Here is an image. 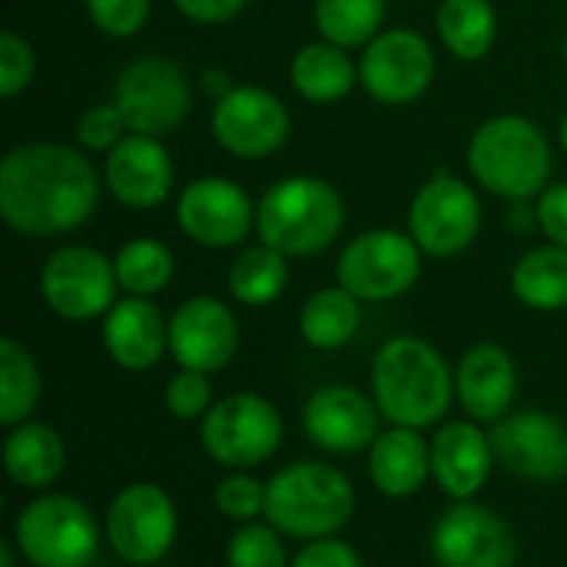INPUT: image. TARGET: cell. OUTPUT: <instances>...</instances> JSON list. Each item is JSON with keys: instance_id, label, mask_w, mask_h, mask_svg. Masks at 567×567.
<instances>
[{"instance_id": "cell-5", "label": "cell", "mask_w": 567, "mask_h": 567, "mask_svg": "<svg viewBox=\"0 0 567 567\" xmlns=\"http://www.w3.org/2000/svg\"><path fill=\"white\" fill-rule=\"evenodd\" d=\"M355 512V488L336 465L296 462L266 482V522L289 538H336Z\"/></svg>"}, {"instance_id": "cell-45", "label": "cell", "mask_w": 567, "mask_h": 567, "mask_svg": "<svg viewBox=\"0 0 567 567\" xmlns=\"http://www.w3.org/2000/svg\"><path fill=\"white\" fill-rule=\"evenodd\" d=\"M558 143H561V150L567 153V113L561 116V126H558Z\"/></svg>"}, {"instance_id": "cell-16", "label": "cell", "mask_w": 567, "mask_h": 567, "mask_svg": "<svg viewBox=\"0 0 567 567\" xmlns=\"http://www.w3.org/2000/svg\"><path fill=\"white\" fill-rule=\"evenodd\" d=\"M439 567H515L518 545L502 515L478 502H455L432 528Z\"/></svg>"}, {"instance_id": "cell-14", "label": "cell", "mask_w": 567, "mask_h": 567, "mask_svg": "<svg viewBox=\"0 0 567 567\" xmlns=\"http://www.w3.org/2000/svg\"><path fill=\"white\" fill-rule=\"evenodd\" d=\"M213 140L239 159H266L279 153L292 133L289 106L266 86L239 83L213 103Z\"/></svg>"}, {"instance_id": "cell-8", "label": "cell", "mask_w": 567, "mask_h": 567, "mask_svg": "<svg viewBox=\"0 0 567 567\" xmlns=\"http://www.w3.org/2000/svg\"><path fill=\"white\" fill-rule=\"evenodd\" d=\"M425 252L402 229H365L346 243L336 262V279L359 302H392L422 276Z\"/></svg>"}, {"instance_id": "cell-21", "label": "cell", "mask_w": 567, "mask_h": 567, "mask_svg": "<svg viewBox=\"0 0 567 567\" xmlns=\"http://www.w3.org/2000/svg\"><path fill=\"white\" fill-rule=\"evenodd\" d=\"M518 395V369L515 359L495 346L478 342L472 346L455 369V399L462 402L465 415L478 425L502 422Z\"/></svg>"}, {"instance_id": "cell-28", "label": "cell", "mask_w": 567, "mask_h": 567, "mask_svg": "<svg viewBox=\"0 0 567 567\" xmlns=\"http://www.w3.org/2000/svg\"><path fill=\"white\" fill-rule=\"evenodd\" d=\"M435 27L455 60L478 63L498 40V10L492 0H442Z\"/></svg>"}, {"instance_id": "cell-9", "label": "cell", "mask_w": 567, "mask_h": 567, "mask_svg": "<svg viewBox=\"0 0 567 567\" xmlns=\"http://www.w3.org/2000/svg\"><path fill=\"white\" fill-rule=\"evenodd\" d=\"M113 103L126 116L130 133L163 140L186 123L193 110V83L176 60L140 56L120 70L113 83Z\"/></svg>"}, {"instance_id": "cell-3", "label": "cell", "mask_w": 567, "mask_h": 567, "mask_svg": "<svg viewBox=\"0 0 567 567\" xmlns=\"http://www.w3.org/2000/svg\"><path fill=\"white\" fill-rule=\"evenodd\" d=\"M346 229L342 193L319 176L296 173L276 179L256 203L259 243L279 249L289 259L326 252Z\"/></svg>"}, {"instance_id": "cell-32", "label": "cell", "mask_w": 567, "mask_h": 567, "mask_svg": "<svg viewBox=\"0 0 567 567\" xmlns=\"http://www.w3.org/2000/svg\"><path fill=\"white\" fill-rule=\"evenodd\" d=\"M40 392H43V379L30 349L13 336H3L0 339V425L13 429L20 422H30Z\"/></svg>"}, {"instance_id": "cell-13", "label": "cell", "mask_w": 567, "mask_h": 567, "mask_svg": "<svg viewBox=\"0 0 567 567\" xmlns=\"http://www.w3.org/2000/svg\"><path fill=\"white\" fill-rule=\"evenodd\" d=\"M435 80V50L412 27H385L359 56V86L382 106H409Z\"/></svg>"}, {"instance_id": "cell-20", "label": "cell", "mask_w": 567, "mask_h": 567, "mask_svg": "<svg viewBox=\"0 0 567 567\" xmlns=\"http://www.w3.org/2000/svg\"><path fill=\"white\" fill-rule=\"evenodd\" d=\"M173 156L159 136L130 133L103 163V186L126 209H156L173 193Z\"/></svg>"}, {"instance_id": "cell-4", "label": "cell", "mask_w": 567, "mask_h": 567, "mask_svg": "<svg viewBox=\"0 0 567 567\" xmlns=\"http://www.w3.org/2000/svg\"><path fill=\"white\" fill-rule=\"evenodd\" d=\"M472 179L508 203L538 199L551 186V143L545 130L518 113L485 120L465 150Z\"/></svg>"}, {"instance_id": "cell-11", "label": "cell", "mask_w": 567, "mask_h": 567, "mask_svg": "<svg viewBox=\"0 0 567 567\" xmlns=\"http://www.w3.org/2000/svg\"><path fill=\"white\" fill-rule=\"evenodd\" d=\"M116 269L93 246H60L40 269V299L63 322L103 319L116 306Z\"/></svg>"}, {"instance_id": "cell-33", "label": "cell", "mask_w": 567, "mask_h": 567, "mask_svg": "<svg viewBox=\"0 0 567 567\" xmlns=\"http://www.w3.org/2000/svg\"><path fill=\"white\" fill-rule=\"evenodd\" d=\"M113 269H116L120 292L153 299L156 292H163L169 286V279L176 272V259L166 243H159L153 236H140L116 249Z\"/></svg>"}, {"instance_id": "cell-41", "label": "cell", "mask_w": 567, "mask_h": 567, "mask_svg": "<svg viewBox=\"0 0 567 567\" xmlns=\"http://www.w3.org/2000/svg\"><path fill=\"white\" fill-rule=\"evenodd\" d=\"M292 567H365V561L352 545L339 538H319L292 558Z\"/></svg>"}, {"instance_id": "cell-10", "label": "cell", "mask_w": 567, "mask_h": 567, "mask_svg": "<svg viewBox=\"0 0 567 567\" xmlns=\"http://www.w3.org/2000/svg\"><path fill=\"white\" fill-rule=\"evenodd\" d=\"M482 229V199L472 183L435 173L419 186L409 206V236L432 259L462 256Z\"/></svg>"}, {"instance_id": "cell-30", "label": "cell", "mask_w": 567, "mask_h": 567, "mask_svg": "<svg viewBox=\"0 0 567 567\" xmlns=\"http://www.w3.org/2000/svg\"><path fill=\"white\" fill-rule=\"evenodd\" d=\"M226 286L239 306H249V309L272 306L289 286V256H282L279 249H272L266 243L246 246L233 259Z\"/></svg>"}, {"instance_id": "cell-26", "label": "cell", "mask_w": 567, "mask_h": 567, "mask_svg": "<svg viewBox=\"0 0 567 567\" xmlns=\"http://www.w3.org/2000/svg\"><path fill=\"white\" fill-rule=\"evenodd\" d=\"M289 80L302 100L329 106L346 100L359 86V63L349 56L346 47H336L319 37L299 47V53L289 63Z\"/></svg>"}, {"instance_id": "cell-44", "label": "cell", "mask_w": 567, "mask_h": 567, "mask_svg": "<svg viewBox=\"0 0 567 567\" xmlns=\"http://www.w3.org/2000/svg\"><path fill=\"white\" fill-rule=\"evenodd\" d=\"M17 545L13 542H0V567H17Z\"/></svg>"}, {"instance_id": "cell-40", "label": "cell", "mask_w": 567, "mask_h": 567, "mask_svg": "<svg viewBox=\"0 0 567 567\" xmlns=\"http://www.w3.org/2000/svg\"><path fill=\"white\" fill-rule=\"evenodd\" d=\"M535 209H538V229L545 233V239L567 249V183H551L538 196Z\"/></svg>"}, {"instance_id": "cell-2", "label": "cell", "mask_w": 567, "mask_h": 567, "mask_svg": "<svg viewBox=\"0 0 567 567\" xmlns=\"http://www.w3.org/2000/svg\"><path fill=\"white\" fill-rule=\"evenodd\" d=\"M372 399L389 425L429 429L442 422L455 399V375L445 355L419 339L395 336L372 359Z\"/></svg>"}, {"instance_id": "cell-15", "label": "cell", "mask_w": 567, "mask_h": 567, "mask_svg": "<svg viewBox=\"0 0 567 567\" xmlns=\"http://www.w3.org/2000/svg\"><path fill=\"white\" fill-rule=\"evenodd\" d=\"M176 226L203 249H236L256 229V203L229 176H196L176 199Z\"/></svg>"}, {"instance_id": "cell-12", "label": "cell", "mask_w": 567, "mask_h": 567, "mask_svg": "<svg viewBox=\"0 0 567 567\" xmlns=\"http://www.w3.org/2000/svg\"><path fill=\"white\" fill-rule=\"evenodd\" d=\"M179 518L166 488L153 482H133L120 488L106 512V542L126 565L150 567L163 561L176 545Z\"/></svg>"}, {"instance_id": "cell-37", "label": "cell", "mask_w": 567, "mask_h": 567, "mask_svg": "<svg viewBox=\"0 0 567 567\" xmlns=\"http://www.w3.org/2000/svg\"><path fill=\"white\" fill-rule=\"evenodd\" d=\"M166 412L179 422H203L206 412L216 405L213 399V379L206 372H193V369H179L163 392Z\"/></svg>"}, {"instance_id": "cell-34", "label": "cell", "mask_w": 567, "mask_h": 567, "mask_svg": "<svg viewBox=\"0 0 567 567\" xmlns=\"http://www.w3.org/2000/svg\"><path fill=\"white\" fill-rule=\"evenodd\" d=\"M226 567H292L282 535L266 522L239 525L226 548Z\"/></svg>"}, {"instance_id": "cell-22", "label": "cell", "mask_w": 567, "mask_h": 567, "mask_svg": "<svg viewBox=\"0 0 567 567\" xmlns=\"http://www.w3.org/2000/svg\"><path fill=\"white\" fill-rule=\"evenodd\" d=\"M492 435L478 429V422H449L432 439V478L452 502H472L495 468Z\"/></svg>"}, {"instance_id": "cell-25", "label": "cell", "mask_w": 567, "mask_h": 567, "mask_svg": "<svg viewBox=\"0 0 567 567\" xmlns=\"http://www.w3.org/2000/svg\"><path fill=\"white\" fill-rule=\"evenodd\" d=\"M66 465V449L56 429L43 422H20L3 439V472L13 485L43 492L50 488Z\"/></svg>"}, {"instance_id": "cell-19", "label": "cell", "mask_w": 567, "mask_h": 567, "mask_svg": "<svg viewBox=\"0 0 567 567\" xmlns=\"http://www.w3.org/2000/svg\"><path fill=\"white\" fill-rule=\"evenodd\" d=\"M379 405L355 385H322L302 405L306 439L332 455H355L379 439Z\"/></svg>"}, {"instance_id": "cell-6", "label": "cell", "mask_w": 567, "mask_h": 567, "mask_svg": "<svg viewBox=\"0 0 567 567\" xmlns=\"http://www.w3.org/2000/svg\"><path fill=\"white\" fill-rule=\"evenodd\" d=\"M100 538L93 512L63 492L30 498L13 525V545L30 567H93Z\"/></svg>"}, {"instance_id": "cell-1", "label": "cell", "mask_w": 567, "mask_h": 567, "mask_svg": "<svg viewBox=\"0 0 567 567\" xmlns=\"http://www.w3.org/2000/svg\"><path fill=\"white\" fill-rule=\"evenodd\" d=\"M103 176L66 143H17L0 159V219L33 239L86 226L100 206Z\"/></svg>"}, {"instance_id": "cell-7", "label": "cell", "mask_w": 567, "mask_h": 567, "mask_svg": "<svg viewBox=\"0 0 567 567\" xmlns=\"http://www.w3.org/2000/svg\"><path fill=\"white\" fill-rule=\"evenodd\" d=\"M282 435H286V422L279 409L256 392H233L219 399L199 422L203 452L216 465L233 472L269 462L279 452Z\"/></svg>"}, {"instance_id": "cell-39", "label": "cell", "mask_w": 567, "mask_h": 567, "mask_svg": "<svg viewBox=\"0 0 567 567\" xmlns=\"http://www.w3.org/2000/svg\"><path fill=\"white\" fill-rule=\"evenodd\" d=\"M33 73H37L33 47L20 33L3 30L0 33V96L3 100L20 96L33 83Z\"/></svg>"}, {"instance_id": "cell-38", "label": "cell", "mask_w": 567, "mask_h": 567, "mask_svg": "<svg viewBox=\"0 0 567 567\" xmlns=\"http://www.w3.org/2000/svg\"><path fill=\"white\" fill-rule=\"evenodd\" d=\"M86 3V17L90 23L113 40H126L136 37L146 20H150V7L153 0H83Z\"/></svg>"}, {"instance_id": "cell-35", "label": "cell", "mask_w": 567, "mask_h": 567, "mask_svg": "<svg viewBox=\"0 0 567 567\" xmlns=\"http://www.w3.org/2000/svg\"><path fill=\"white\" fill-rule=\"evenodd\" d=\"M126 136H130L126 116L120 113V106L113 100L110 103H90L73 123V140L86 153H110Z\"/></svg>"}, {"instance_id": "cell-29", "label": "cell", "mask_w": 567, "mask_h": 567, "mask_svg": "<svg viewBox=\"0 0 567 567\" xmlns=\"http://www.w3.org/2000/svg\"><path fill=\"white\" fill-rule=\"evenodd\" d=\"M512 292L535 312L567 309V249L545 243L528 249L512 269Z\"/></svg>"}, {"instance_id": "cell-31", "label": "cell", "mask_w": 567, "mask_h": 567, "mask_svg": "<svg viewBox=\"0 0 567 567\" xmlns=\"http://www.w3.org/2000/svg\"><path fill=\"white\" fill-rule=\"evenodd\" d=\"M385 0H316L312 20L322 40L346 50H365L385 30Z\"/></svg>"}, {"instance_id": "cell-24", "label": "cell", "mask_w": 567, "mask_h": 567, "mask_svg": "<svg viewBox=\"0 0 567 567\" xmlns=\"http://www.w3.org/2000/svg\"><path fill=\"white\" fill-rule=\"evenodd\" d=\"M369 478L392 502L419 495L432 478V442L419 429L392 425L369 449Z\"/></svg>"}, {"instance_id": "cell-23", "label": "cell", "mask_w": 567, "mask_h": 567, "mask_svg": "<svg viewBox=\"0 0 567 567\" xmlns=\"http://www.w3.org/2000/svg\"><path fill=\"white\" fill-rule=\"evenodd\" d=\"M103 349L126 372H150L169 352V319L153 299L123 296L103 316Z\"/></svg>"}, {"instance_id": "cell-43", "label": "cell", "mask_w": 567, "mask_h": 567, "mask_svg": "<svg viewBox=\"0 0 567 567\" xmlns=\"http://www.w3.org/2000/svg\"><path fill=\"white\" fill-rule=\"evenodd\" d=\"M203 86H206V93H213V103H216V100L226 96L236 83L229 80L226 70H203Z\"/></svg>"}, {"instance_id": "cell-27", "label": "cell", "mask_w": 567, "mask_h": 567, "mask_svg": "<svg viewBox=\"0 0 567 567\" xmlns=\"http://www.w3.org/2000/svg\"><path fill=\"white\" fill-rule=\"evenodd\" d=\"M359 329H362V302L339 282L312 292L299 312V332L306 346L319 352H336L349 346L359 336Z\"/></svg>"}, {"instance_id": "cell-18", "label": "cell", "mask_w": 567, "mask_h": 567, "mask_svg": "<svg viewBox=\"0 0 567 567\" xmlns=\"http://www.w3.org/2000/svg\"><path fill=\"white\" fill-rule=\"evenodd\" d=\"M495 458L525 482H558L567 475V425L542 409L512 412L488 432Z\"/></svg>"}, {"instance_id": "cell-42", "label": "cell", "mask_w": 567, "mask_h": 567, "mask_svg": "<svg viewBox=\"0 0 567 567\" xmlns=\"http://www.w3.org/2000/svg\"><path fill=\"white\" fill-rule=\"evenodd\" d=\"M173 7L179 10V17L199 27H219L236 20L249 7V0H173Z\"/></svg>"}, {"instance_id": "cell-36", "label": "cell", "mask_w": 567, "mask_h": 567, "mask_svg": "<svg viewBox=\"0 0 567 567\" xmlns=\"http://www.w3.org/2000/svg\"><path fill=\"white\" fill-rule=\"evenodd\" d=\"M213 505L226 522L249 525L266 515V482H259L256 475H246V472H233L216 485Z\"/></svg>"}, {"instance_id": "cell-46", "label": "cell", "mask_w": 567, "mask_h": 567, "mask_svg": "<svg viewBox=\"0 0 567 567\" xmlns=\"http://www.w3.org/2000/svg\"><path fill=\"white\" fill-rule=\"evenodd\" d=\"M565 66H567V33H565Z\"/></svg>"}, {"instance_id": "cell-17", "label": "cell", "mask_w": 567, "mask_h": 567, "mask_svg": "<svg viewBox=\"0 0 567 567\" xmlns=\"http://www.w3.org/2000/svg\"><path fill=\"white\" fill-rule=\"evenodd\" d=\"M239 352L236 312L213 296H193L169 316V355L179 369L216 375Z\"/></svg>"}]
</instances>
